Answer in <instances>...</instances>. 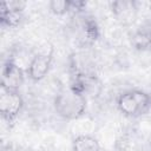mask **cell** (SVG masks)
I'll use <instances>...</instances> for the list:
<instances>
[{
    "mask_svg": "<svg viewBox=\"0 0 151 151\" xmlns=\"http://www.w3.org/2000/svg\"><path fill=\"white\" fill-rule=\"evenodd\" d=\"M50 11L55 15H64L72 9V0H52L48 2Z\"/></svg>",
    "mask_w": 151,
    "mask_h": 151,
    "instance_id": "obj_10",
    "label": "cell"
},
{
    "mask_svg": "<svg viewBox=\"0 0 151 151\" xmlns=\"http://www.w3.org/2000/svg\"><path fill=\"white\" fill-rule=\"evenodd\" d=\"M57 114L67 120H74L80 118L87 107L86 97L71 87L61 90L53 101Z\"/></svg>",
    "mask_w": 151,
    "mask_h": 151,
    "instance_id": "obj_1",
    "label": "cell"
},
{
    "mask_svg": "<svg viewBox=\"0 0 151 151\" xmlns=\"http://www.w3.org/2000/svg\"><path fill=\"white\" fill-rule=\"evenodd\" d=\"M150 9H151V4H150Z\"/></svg>",
    "mask_w": 151,
    "mask_h": 151,
    "instance_id": "obj_13",
    "label": "cell"
},
{
    "mask_svg": "<svg viewBox=\"0 0 151 151\" xmlns=\"http://www.w3.org/2000/svg\"><path fill=\"white\" fill-rule=\"evenodd\" d=\"M22 83H24L22 70L14 63L13 59H8L4 64L1 71V88L19 91Z\"/></svg>",
    "mask_w": 151,
    "mask_h": 151,
    "instance_id": "obj_5",
    "label": "cell"
},
{
    "mask_svg": "<svg viewBox=\"0 0 151 151\" xmlns=\"http://www.w3.org/2000/svg\"><path fill=\"white\" fill-rule=\"evenodd\" d=\"M2 151H32L28 147L21 146V145H15V144H7L6 146H4Z\"/></svg>",
    "mask_w": 151,
    "mask_h": 151,
    "instance_id": "obj_12",
    "label": "cell"
},
{
    "mask_svg": "<svg viewBox=\"0 0 151 151\" xmlns=\"http://www.w3.org/2000/svg\"><path fill=\"white\" fill-rule=\"evenodd\" d=\"M24 106V99L19 91L2 90L0 94V113L4 120L13 124L20 114Z\"/></svg>",
    "mask_w": 151,
    "mask_h": 151,
    "instance_id": "obj_3",
    "label": "cell"
},
{
    "mask_svg": "<svg viewBox=\"0 0 151 151\" xmlns=\"http://www.w3.org/2000/svg\"><path fill=\"white\" fill-rule=\"evenodd\" d=\"M52 51L51 52H42V53H38L35 54L28 66H27V70H26V73L28 76V78L32 80V81H40L42 80L50 68H51V65H52Z\"/></svg>",
    "mask_w": 151,
    "mask_h": 151,
    "instance_id": "obj_6",
    "label": "cell"
},
{
    "mask_svg": "<svg viewBox=\"0 0 151 151\" xmlns=\"http://www.w3.org/2000/svg\"><path fill=\"white\" fill-rule=\"evenodd\" d=\"M117 107L129 118H138L151 111V94L142 90H129L117 98Z\"/></svg>",
    "mask_w": 151,
    "mask_h": 151,
    "instance_id": "obj_2",
    "label": "cell"
},
{
    "mask_svg": "<svg viewBox=\"0 0 151 151\" xmlns=\"http://www.w3.org/2000/svg\"><path fill=\"white\" fill-rule=\"evenodd\" d=\"M111 8L112 12L117 15L118 19L127 20V18H133L136 14V4L133 1H127V0H120V1H113L111 2Z\"/></svg>",
    "mask_w": 151,
    "mask_h": 151,
    "instance_id": "obj_9",
    "label": "cell"
},
{
    "mask_svg": "<svg viewBox=\"0 0 151 151\" xmlns=\"http://www.w3.org/2000/svg\"><path fill=\"white\" fill-rule=\"evenodd\" d=\"M83 29H84V34L86 37L87 40L94 41L96 39H98L99 37V29L97 26V22L92 19V18H86L83 22Z\"/></svg>",
    "mask_w": 151,
    "mask_h": 151,
    "instance_id": "obj_11",
    "label": "cell"
},
{
    "mask_svg": "<svg viewBox=\"0 0 151 151\" xmlns=\"http://www.w3.org/2000/svg\"><path fill=\"white\" fill-rule=\"evenodd\" d=\"M72 151H100V144L90 134H80L73 139Z\"/></svg>",
    "mask_w": 151,
    "mask_h": 151,
    "instance_id": "obj_8",
    "label": "cell"
},
{
    "mask_svg": "<svg viewBox=\"0 0 151 151\" xmlns=\"http://www.w3.org/2000/svg\"><path fill=\"white\" fill-rule=\"evenodd\" d=\"M131 44L138 51L151 50V25L137 29L131 35Z\"/></svg>",
    "mask_w": 151,
    "mask_h": 151,
    "instance_id": "obj_7",
    "label": "cell"
},
{
    "mask_svg": "<svg viewBox=\"0 0 151 151\" xmlns=\"http://www.w3.org/2000/svg\"><path fill=\"white\" fill-rule=\"evenodd\" d=\"M26 2L19 0L4 1L0 4V24L2 27L15 28L24 20Z\"/></svg>",
    "mask_w": 151,
    "mask_h": 151,
    "instance_id": "obj_4",
    "label": "cell"
}]
</instances>
